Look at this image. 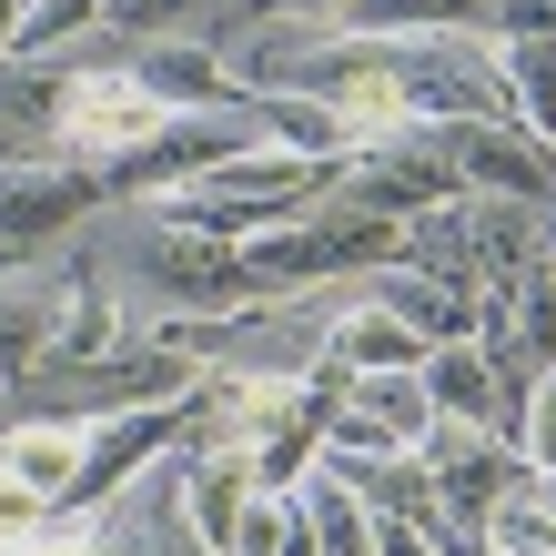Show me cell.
Here are the masks:
<instances>
[{
	"label": "cell",
	"mask_w": 556,
	"mask_h": 556,
	"mask_svg": "<svg viewBox=\"0 0 556 556\" xmlns=\"http://www.w3.org/2000/svg\"><path fill=\"white\" fill-rule=\"evenodd\" d=\"M72 274L102 293L132 334L274 304V293L253 283L243 243H223V233H203V223H182L173 203H102V213L81 223V243H72Z\"/></svg>",
	"instance_id": "obj_1"
},
{
	"label": "cell",
	"mask_w": 556,
	"mask_h": 556,
	"mask_svg": "<svg viewBox=\"0 0 556 556\" xmlns=\"http://www.w3.org/2000/svg\"><path fill=\"white\" fill-rule=\"evenodd\" d=\"M334 375L314 384H243V375H203L192 405V445L233 455L253 485H304V466L324 455V415H334Z\"/></svg>",
	"instance_id": "obj_2"
},
{
	"label": "cell",
	"mask_w": 556,
	"mask_h": 556,
	"mask_svg": "<svg viewBox=\"0 0 556 556\" xmlns=\"http://www.w3.org/2000/svg\"><path fill=\"white\" fill-rule=\"evenodd\" d=\"M324 182H334V162H304V152H274L264 142V152H233V162H213V173H192L182 192H152V203H173L182 223L243 243V233H274V223L314 213Z\"/></svg>",
	"instance_id": "obj_3"
},
{
	"label": "cell",
	"mask_w": 556,
	"mask_h": 556,
	"mask_svg": "<svg viewBox=\"0 0 556 556\" xmlns=\"http://www.w3.org/2000/svg\"><path fill=\"white\" fill-rule=\"evenodd\" d=\"M395 243H405V223H375V213H354L324 192L314 213H293L274 223V233H243V264L264 293H304V283H344V274H384L395 264Z\"/></svg>",
	"instance_id": "obj_4"
},
{
	"label": "cell",
	"mask_w": 556,
	"mask_h": 556,
	"mask_svg": "<svg viewBox=\"0 0 556 556\" xmlns=\"http://www.w3.org/2000/svg\"><path fill=\"white\" fill-rule=\"evenodd\" d=\"M112 203L91 162H0V274L11 264H72L81 223Z\"/></svg>",
	"instance_id": "obj_5"
},
{
	"label": "cell",
	"mask_w": 556,
	"mask_h": 556,
	"mask_svg": "<svg viewBox=\"0 0 556 556\" xmlns=\"http://www.w3.org/2000/svg\"><path fill=\"white\" fill-rule=\"evenodd\" d=\"M334 203L354 213H375V223H415V213H435L455 203V162H445V132H395V142H375V152H354L334 162Z\"/></svg>",
	"instance_id": "obj_6"
},
{
	"label": "cell",
	"mask_w": 556,
	"mask_h": 556,
	"mask_svg": "<svg viewBox=\"0 0 556 556\" xmlns=\"http://www.w3.org/2000/svg\"><path fill=\"white\" fill-rule=\"evenodd\" d=\"M445 162H455V192L556 213V152H546L516 112H496V122H455V132H445Z\"/></svg>",
	"instance_id": "obj_7"
},
{
	"label": "cell",
	"mask_w": 556,
	"mask_h": 556,
	"mask_svg": "<svg viewBox=\"0 0 556 556\" xmlns=\"http://www.w3.org/2000/svg\"><path fill=\"white\" fill-rule=\"evenodd\" d=\"M415 455H425V485H435L445 527H485V516L527 485V455H516L506 435H485V425H435Z\"/></svg>",
	"instance_id": "obj_8"
},
{
	"label": "cell",
	"mask_w": 556,
	"mask_h": 556,
	"mask_svg": "<svg viewBox=\"0 0 556 556\" xmlns=\"http://www.w3.org/2000/svg\"><path fill=\"white\" fill-rule=\"evenodd\" d=\"M81 455H91V425L72 415H0V476H21L51 516H81Z\"/></svg>",
	"instance_id": "obj_9"
},
{
	"label": "cell",
	"mask_w": 556,
	"mask_h": 556,
	"mask_svg": "<svg viewBox=\"0 0 556 556\" xmlns=\"http://www.w3.org/2000/svg\"><path fill=\"white\" fill-rule=\"evenodd\" d=\"M425 354H435V344H425L405 314H384V304H375V283L354 274L344 314H334V334H324V375H334V384H344V375H415Z\"/></svg>",
	"instance_id": "obj_10"
},
{
	"label": "cell",
	"mask_w": 556,
	"mask_h": 556,
	"mask_svg": "<svg viewBox=\"0 0 556 556\" xmlns=\"http://www.w3.org/2000/svg\"><path fill=\"white\" fill-rule=\"evenodd\" d=\"M72 293H81V274H72V264H11V274H0V384L41 365V344L61 334Z\"/></svg>",
	"instance_id": "obj_11"
},
{
	"label": "cell",
	"mask_w": 556,
	"mask_h": 556,
	"mask_svg": "<svg viewBox=\"0 0 556 556\" xmlns=\"http://www.w3.org/2000/svg\"><path fill=\"white\" fill-rule=\"evenodd\" d=\"M466 253H476V304H506V293L546 264V213L466 192Z\"/></svg>",
	"instance_id": "obj_12"
},
{
	"label": "cell",
	"mask_w": 556,
	"mask_h": 556,
	"mask_svg": "<svg viewBox=\"0 0 556 556\" xmlns=\"http://www.w3.org/2000/svg\"><path fill=\"white\" fill-rule=\"evenodd\" d=\"M243 21H253V0H102V30H122V41H192V51H223Z\"/></svg>",
	"instance_id": "obj_13"
},
{
	"label": "cell",
	"mask_w": 556,
	"mask_h": 556,
	"mask_svg": "<svg viewBox=\"0 0 556 556\" xmlns=\"http://www.w3.org/2000/svg\"><path fill=\"white\" fill-rule=\"evenodd\" d=\"M354 496H365V516H384V527H445V506H435V485H425V455L405 445H384V455H324Z\"/></svg>",
	"instance_id": "obj_14"
},
{
	"label": "cell",
	"mask_w": 556,
	"mask_h": 556,
	"mask_svg": "<svg viewBox=\"0 0 556 556\" xmlns=\"http://www.w3.org/2000/svg\"><path fill=\"white\" fill-rule=\"evenodd\" d=\"M293 506H304V536H314V556H375V516H365V496L324 466H304V485H293Z\"/></svg>",
	"instance_id": "obj_15"
},
{
	"label": "cell",
	"mask_w": 556,
	"mask_h": 556,
	"mask_svg": "<svg viewBox=\"0 0 556 556\" xmlns=\"http://www.w3.org/2000/svg\"><path fill=\"white\" fill-rule=\"evenodd\" d=\"M334 395H344V415H365L375 435L405 445V455L435 435V395H425V375H344Z\"/></svg>",
	"instance_id": "obj_16"
},
{
	"label": "cell",
	"mask_w": 556,
	"mask_h": 556,
	"mask_svg": "<svg viewBox=\"0 0 556 556\" xmlns=\"http://www.w3.org/2000/svg\"><path fill=\"white\" fill-rule=\"evenodd\" d=\"M365 283H375V304L405 314L425 344H466V334H476V293H455V283H425V274H405V264H384V274H365Z\"/></svg>",
	"instance_id": "obj_17"
},
{
	"label": "cell",
	"mask_w": 556,
	"mask_h": 556,
	"mask_svg": "<svg viewBox=\"0 0 556 556\" xmlns=\"http://www.w3.org/2000/svg\"><path fill=\"white\" fill-rule=\"evenodd\" d=\"M324 30H354V41H425V30H485L476 0H344Z\"/></svg>",
	"instance_id": "obj_18"
},
{
	"label": "cell",
	"mask_w": 556,
	"mask_h": 556,
	"mask_svg": "<svg viewBox=\"0 0 556 556\" xmlns=\"http://www.w3.org/2000/svg\"><path fill=\"white\" fill-rule=\"evenodd\" d=\"M395 264H405V274H425V283H455V293H476V253H466V192L405 223Z\"/></svg>",
	"instance_id": "obj_19"
},
{
	"label": "cell",
	"mask_w": 556,
	"mask_h": 556,
	"mask_svg": "<svg viewBox=\"0 0 556 556\" xmlns=\"http://www.w3.org/2000/svg\"><path fill=\"white\" fill-rule=\"evenodd\" d=\"M496 72H506V112L556 152V41H496Z\"/></svg>",
	"instance_id": "obj_20"
},
{
	"label": "cell",
	"mask_w": 556,
	"mask_h": 556,
	"mask_svg": "<svg viewBox=\"0 0 556 556\" xmlns=\"http://www.w3.org/2000/svg\"><path fill=\"white\" fill-rule=\"evenodd\" d=\"M233 556H314L293 485H253V496H243V516H233Z\"/></svg>",
	"instance_id": "obj_21"
},
{
	"label": "cell",
	"mask_w": 556,
	"mask_h": 556,
	"mask_svg": "<svg viewBox=\"0 0 556 556\" xmlns=\"http://www.w3.org/2000/svg\"><path fill=\"white\" fill-rule=\"evenodd\" d=\"M102 30V0H21V21H11V61H51V51H72Z\"/></svg>",
	"instance_id": "obj_22"
},
{
	"label": "cell",
	"mask_w": 556,
	"mask_h": 556,
	"mask_svg": "<svg viewBox=\"0 0 556 556\" xmlns=\"http://www.w3.org/2000/svg\"><path fill=\"white\" fill-rule=\"evenodd\" d=\"M506 334H516V354H527L536 375H556V274L546 264L506 293Z\"/></svg>",
	"instance_id": "obj_23"
},
{
	"label": "cell",
	"mask_w": 556,
	"mask_h": 556,
	"mask_svg": "<svg viewBox=\"0 0 556 556\" xmlns=\"http://www.w3.org/2000/svg\"><path fill=\"white\" fill-rule=\"evenodd\" d=\"M485 546H496V556H556V516L536 506V476L516 485L496 516H485Z\"/></svg>",
	"instance_id": "obj_24"
},
{
	"label": "cell",
	"mask_w": 556,
	"mask_h": 556,
	"mask_svg": "<svg viewBox=\"0 0 556 556\" xmlns=\"http://www.w3.org/2000/svg\"><path fill=\"white\" fill-rule=\"evenodd\" d=\"M516 455H527V476H556V375L527 384V415H516Z\"/></svg>",
	"instance_id": "obj_25"
},
{
	"label": "cell",
	"mask_w": 556,
	"mask_h": 556,
	"mask_svg": "<svg viewBox=\"0 0 556 556\" xmlns=\"http://www.w3.org/2000/svg\"><path fill=\"white\" fill-rule=\"evenodd\" d=\"M485 30H496V41H556V0H496Z\"/></svg>",
	"instance_id": "obj_26"
},
{
	"label": "cell",
	"mask_w": 556,
	"mask_h": 556,
	"mask_svg": "<svg viewBox=\"0 0 556 556\" xmlns=\"http://www.w3.org/2000/svg\"><path fill=\"white\" fill-rule=\"evenodd\" d=\"M375 556H435V527H384L375 516Z\"/></svg>",
	"instance_id": "obj_27"
},
{
	"label": "cell",
	"mask_w": 556,
	"mask_h": 556,
	"mask_svg": "<svg viewBox=\"0 0 556 556\" xmlns=\"http://www.w3.org/2000/svg\"><path fill=\"white\" fill-rule=\"evenodd\" d=\"M344 0H253V21H334Z\"/></svg>",
	"instance_id": "obj_28"
},
{
	"label": "cell",
	"mask_w": 556,
	"mask_h": 556,
	"mask_svg": "<svg viewBox=\"0 0 556 556\" xmlns=\"http://www.w3.org/2000/svg\"><path fill=\"white\" fill-rule=\"evenodd\" d=\"M11 21H21V0H0V61H11Z\"/></svg>",
	"instance_id": "obj_29"
},
{
	"label": "cell",
	"mask_w": 556,
	"mask_h": 556,
	"mask_svg": "<svg viewBox=\"0 0 556 556\" xmlns=\"http://www.w3.org/2000/svg\"><path fill=\"white\" fill-rule=\"evenodd\" d=\"M536 506H546V516H556V476H536Z\"/></svg>",
	"instance_id": "obj_30"
},
{
	"label": "cell",
	"mask_w": 556,
	"mask_h": 556,
	"mask_svg": "<svg viewBox=\"0 0 556 556\" xmlns=\"http://www.w3.org/2000/svg\"><path fill=\"white\" fill-rule=\"evenodd\" d=\"M546 274H556V213H546Z\"/></svg>",
	"instance_id": "obj_31"
},
{
	"label": "cell",
	"mask_w": 556,
	"mask_h": 556,
	"mask_svg": "<svg viewBox=\"0 0 556 556\" xmlns=\"http://www.w3.org/2000/svg\"><path fill=\"white\" fill-rule=\"evenodd\" d=\"M476 11H496V0H476Z\"/></svg>",
	"instance_id": "obj_32"
}]
</instances>
